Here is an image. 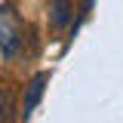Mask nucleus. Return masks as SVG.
I'll return each mask as SVG.
<instances>
[{
	"label": "nucleus",
	"mask_w": 123,
	"mask_h": 123,
	"mask_svg": "<svg viewBox=\"0 0 123 123\" xmlns=\"http://www.w3.org/2000/svg\"><path fill=\"white\" fill-rule=\"evenodd\" d=\"M18 49H22V25H18L15 9L9 3H3L0 6V52L6 59H12L18 55Z\"/></svg>",
	"instance_id": "obj_1"
},
{
	"label": "nucleus",
	"mask_w": 123,
	"mask_h": 123,
	"mask_svg": "<svg viewBox=\"0 0 123 123\" xmlns=\"http://www.w3.org/2000/svg\"><path fill=\"white\" fill-rule=\"evenodd\" d=\"M46 80H49V74L46 71H40V74H34L31 77V83H28V92H25V117H28L31 111L37 108V102H40V95H43V86H46Z\"/></svg>",
	"instance_id": "obj_2"
},
{
	"label": "nucleus",
	"mask_w": 123,
	"mask_h": 123,
	"mask_svg": "<svg viewBox=\"0 0 123 123\" xmlns=\"http://www.w3.org/2000/svg\"><path fill=\"white\" fill-rule=\"evenodd\" d=\"M15 92L9 83H0V123H15Z\"/></svg>",
	"instance_id": "obj_3"
},
{
	"label": "nucleus",
	"mask_w": 123,
	"mask_h": 123,
	"mask_svg": "<svg viewBox=\"0 0 123 123\" xmlns=\"http://www.w3.org/2000/svg\"><path fill=\"white\" fill-rule=\"evenodd\" d=\"M49 22H52V28H65L68 22H71V12H74V6H71V0H52V6H49Z\"/></svg>",
	"instance_id": "obj_4"
}]
</instances>
